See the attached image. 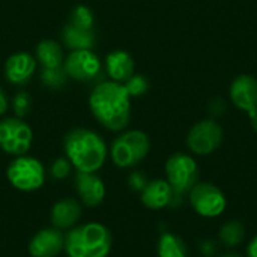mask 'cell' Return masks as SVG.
<instances>
[{
    "instance_id": "1",
    "label": "cell",
    "mask_w": 257,
    "mask_h": 257,
    "mask_svg": "<svg viewBox=\"0 0 257 257\" xmlns=\"http://www.w3.org/2000/svg\"><path fill=\"white\" fill-rule=\"evenodd\" d=\"M89 105L95 117L110 131H122L130 123L131 96L117 81L98 84L90 95Z\"/></svg>"
},
{
    "instance_id": "2",
    "label": "cell",
    "mask_w": 257,
    "mask_h": 257,
    "mask_svg": "<svg viewBox=\"0 0 257 257\" xmlns=\"http://www.w3.org/2000/svg\"><path fill=\"white\" fill-rule=\"evenodd\" d=\"M65 154L77 172L96 173L107 160V145L93 131L75 128L69 131L63 142Z\"/></svg>"
},
{
    "instance_id": "3",
    "label": "cell",
    "mask_w": 257,
    "mask_h": 257,
    "mask_svg": "<svg viewBox=\"0 0 257 257\" xmlns=\"http://www.w3.org/2000/svg\"><path fill=\"white\" fill-rule=\"evenodd\" d=\"M113 239L108 227L92 221L69 229L65 235L63 250L68 257H107Z\"/></svg>"
},
{
    "instance_id": "4",
    "label": "cell",
    "mask_w": 257,
    "mask_h": 257,
    "mask_svg": "<svg viewBox=\"0 0 257 257\" xmlns=\"http://www.w3.org/2000/svg\"><path fill=\"white\" fill-rule=\"evenodd\" d=\"M151 151L149 137L140 131L133 130L119 136L110 148L113 163L120 169H130L142 163Z\"/></svg>"
},
{
    "instance_id": "5",
    "label": "cell",
    "mask_w": 257,
    "mask_h": 257,
    "mask_svg": "<svg viewBox=\"0 0 257 257\" xmlns=\"http://www.w3.org/2000/svg\"><path fill=\"white\" fill-rule=\"evenodd\" d=\"M9 184L23 193H32L39 190L45 182V169L36 158L21 155L17 157L6 170Z\"/></svg>"
},
{
    "instance_id": "6",
    "label": "cell",
    "mask_w": 257,
    "mask_h": 257,
    "mask_svg": "<svg viewBox=\"0 0 257 257\" xmlns=\"http://www.w3.org/2000/svg\"><path fill=\"white\" fill-rule=\"evenodd\" d=\"M167 182L178 197L190 193L199 182V166L196 160L187 154H175L166 163Z\"/></svg>"
},
{
    "instance_id": "7",
    "label": "cell",
    "mask_w": 257,
    "mask_h": 257,
    "mask_svg": "<svg viewBox=\"0 0 257 257\" xmlns=\"http://www.w3.org/2000/svg\"><path fill=\"white\" fill-rule=\"evenodd\" d=\"M33 133L30 126L18 117L0 120V148L15 157L26 155L32 146Z\"/></svg>"
},
{
    "instance_id": "8",
    "label": "cell",
    "mask_w": 257,
    "mask_h": 257,
    "mask_svg": "<svg viewBox=\"0 0 257 257\" xmlns=\"http://www.w3.org/2000/svg\"><path fill=\"white\" fill-rule=\"evenodd\" d=\"M188 194L193 209L205 218L220 217L226 209L227 205L226 196L214 184L197 182Z\"/></svg>"
},
{
    "instance_id": "9",
    "label": "cell",
    "mask_w": 257,
    "mask_h": 257,
    "mask_svg": "<svg viewBox=\"0 0 257 257\" xmlns=\"http://www.w3.org/2000/svg\"><path fill=\"white\" fill-rule=\"evenodd\" d=\"M223 128L214 119H203L193 125L187 136V146L196 155H209L223 142Z\"/></svg>"
},
{
    "instance_id": "10",
    "label": "cell",
    "mask_w": 257,
    "mask_h": 257,
    "mask_svg": "<svg viewBox=\"0 0 257 257\" xmlns=\"http://www.w3.org/2000/svg\"><path fill=\"white\" fill-rule=\"evenodd\" d=\"M63 69L68 77L78 81H89L99 74L101 63L98 56L90 50H72L63 63Z\"/></svg>"
},
{
    "instance_id": "11",
    "label": "cell",
    "mask_w": 257,
    "mask_h": 257,
    "mask_svg": "<svg viewBox=\"0 0 257 257\" xmlns=\"http://www.w3.org/2000/svg\"><path fill=\"white\" fill-rule=\"evenodd\" d=\"M142 203L152 211H158L167 206L178 208L182 203V199L178 197L170 187V184L164 179H154L146 184L142 191Z\"/></svg>"
},
{
    "instance_id": "12",
    "label": "cell",
    "mask_w": 257,
    "mask_h": 257,
    "mask_svg": "<svg viewBox=\"0 0 257 257\" xmlns=\"http://www.w3.org/2000/svg\"><path fill=\"white\" fill-rule=\"evenodd\" d=\"M232 102L241 111H245L248 116L257 110V80L251 75L236 77L229 89Z\"/></svg>"
},
{
    "instance_id": "13",
    "label": "cell",
    "mask_w": 257,
    "mask_h": 257,
    "mask_svg": "<svg viewBox=\"0 0 257 257\" xmlns=\"http://www.w3.org/2000/svg\"><path fill=\"white\" fill-rule=\"evenodd\" d=\"M65 245V235L56 227L42 229L36 232L29 242V253L32 257H56Z\"/></svg>"
},
{
    "instance_id": "14",
    "label": "cell",
    "mask_w": 257,
    "mask_h": 257,
    "mask_svg": "<svg viewBox=\"0 0 257 257\" xmlns=\"http://www.w3.org/2000/svg\"><path fill=\"white\" fill-rule=\"evenodd\" d=\"M75 188H77V194H78L81 203L89 208H95V206L101 205L107 194L105 184L95 173L77 172Z\"/></svg>"
},
{
    "instance_id": "15",
    "label": "cell",
    "mask_w": 257,
    "mask_h": 257,
    "mask_svg": "<svg viewBox=\"0 0 257 257\" xmlns=\"http://www.w3.org/2000/svg\"><path fill=\"white\" fill-rule=\"evenodd\" d=\"M50 218L53 227L59 230H69L77 226L81 218V205L72 197H65L54 203Z\"/></svg>"
},
{
    "instance_id": "16",
    "label": "cell",
    "mask_w": 257,
    "mask_h": 257,
    "mask_svg": "<svg viewBox=\"0 0 257 257\" xmlns=\"http://www.w3.org/2000/svg\"><path fill=\"white\" fill-rule=\"evenodd\" d=\"M35 68H36V62L30 54L27 53L12 54L6 60V66H5L6 78L14 84H24L33 75Z\"/></svg>"
},
{
    "instance_id": "17",
    "label": "cell",
    "mask_w": 257,
    "mask_h": 257,
    "mask_svg": "<svg viewBox=\"0 0 257 257\" xmlns=\"http://www.w3.org/2000/svg\"><path fill=\"white\" fill-rule=\"evenodd\" d=\"M105 65L108 75L117 83L126 81L130 77L134 75V60L126 51L117 50L110 53L107 56Z\"/></svg>"
},
{
    "instance_id": "18",
    "label": "cell",
    "mask_w": 257,
    "mask_h": 257,
    "mask_svg": "<svg viewBox=\"0 0 257 257\" xmlns=\"http://www.w3.org/2000/svg\"><path fill=\"white\" fill-rule=\"evenodd\" d=\"M62 38L66 47L72 50H90L95 45V32L90 29H80L72 24H66L62 32Z\"/></svg>"
},
{
    "instance_id": "19",
    "label": "cell",
    "mask_w": 257,
    "mask_h": 257,
    "mask_svg": "<svg viewBox=\"0 0 257 257\" xmlns=\"http://www.w3.org/2000/svg\"><path fill=\"white\" fill-rule=\"evenodd\" d=\"M36 57L45 69L60 68L63 63V53L57 42L45 39L36 47Z\"/></svg>"
},
{
    "instance_id": "20",
    "label": "cell",
    "mask_w": 257,
    "mask_h": 257,
    "mask_svg": "<svg viewBox=\"0 0 257 257\" xmlns=\"http://www.w3.org/2000/svg\"><path fill=\"white\" fill-rule=\"evenodd\" d=\"M158 257H188V250L184 241L173 233H163L157 245Z\"/></svg>"
},
{
    "instance_id": "21",
    "label": "cell",
    "mask_w": 257,
    "mask_h": 257,
    "mask_svg": "<svg viewBox=\"0 0 257 257\" xmlns=\"http://www.w3.org/2000/svg\"><path fill=\"white\" fill-rule=\"evenodd\" d=\"M220 241L223 245L226 247H235V245H239L244 238H245V227L241 221H236V220H232V221H227L224 223L221 227H220Z\"/></svg>"
},
{
    "instance_id": "22",
    "label": "cell",
    "mask_w": 257,
    "mask_h": 257,
    "mask_svg": "<svg viewBox=\"0 0 257 257\" xmlns=\"http://www.w3.org/2000/svg\"><path fill=\"white\" fill-rule=\"evenodd\" d=\"M93 21H95V18H93L92 11L87 6L80 5V6L74 8V11L71 14V23L69 24H72L75 27H80V29L90 30L93 27Z\"/></svg>"
},
{
    "instance_id": "23",
    "label": "cell",
    "mask_w": 257,
    "mask_h": 257,
    "mask_svg": "<svg viewBox=\"0 0 257 257\" xmlns=\"http://www.w3.org/2000/svg\"><path fill=\"white\" fill-rule=\"evenodd\" d=\"M66 77L68 75H66L65 69H62V66L60 68H53V69H45L44 68V71L41 74L42 83L47 87H51V89H60V87H63L65 83H66Z\"/></svg>"
},
{
    "instance_id": "24",
    "label": "cell",
    "mask_w": 257,
    "mask_h": 257,
    "mask_svg": "<svg viewBox=\"0 0 257 257\" xmlns=\"http://www.w3.org/2000/svg\"><path fill=\"white\" fill-rule=\"evenodd\" d=\"M125 89L128 92V95L131 98H137V96H142L148 92V80L143 77V75H133L130 77L126 81H125Z\"/></svg>"
},
{
    "instance_id": "25",
    "label": "cell",
    "mask_w": 257,
    "mask_h": 257,
    "mask_svg": "<svg viewBox=\"0 0 257 257\" xmlns=\"http://www.w3.org/2000/svg\"><path fill=\"white\" fill-rule=\"evenodd\" d=\"M71 169H72V164L69 163L68 158H57L51 164L50 173H51V178H54L57 181H62V179H66L71 175Z\"/></svg>"
},
{
    "instance_id": "26",
    "label": "cell",
    "mask_w": 257,
    "mask_h": 257,
    "mask_svg": "<svg viewBox=\"0 0 257 257\" xmlns=\"http://www.w3.org/2000/svg\"><path fill=\"white\" fill-rule=\"evenodd\" d=\"M14 111L17 113V116H24V114H27L29 113V108H30V98H29V95L27 93H24V92H21V93H18L15 98H14Z\"/></svg>"
},
{
    "instance_id": "27",
    "label": "cell",
    "mask_w": 257,
    "mask_h": 257,
    "mask_svg": "<svg viewBox=\"0 0 257 257\" xmlns=\"http://www.w3.org/2000/svg\"><path fill=\"white\" fill-rule=\"evenodd\" d=\"M146 184H148V181H146V178H145V175L143 173H140V172H133L130 176H128V185L131 187V190H134V191H143V188L146 187Z\"/></svg>"
},
{
    "instance_id": "28",
    "label": "cell",
    "mask_w": 257,
    "mask_h": 257,
    "mask_svg": "<svg viewBox=\"0 0 257 257\" xmlns=\"http://www.w3.org/2000/svg\"><path fill=\"white\" fill-rule=\"evenodd\" d=\"M247 257H257V235L250 241L247 247Z\"/></svg>"
},
{
    "instance_id": "29",
    "label": "cell",
    "mask_w": 257,
    "mask_h": 257,
    "mask_svg": "<svg viewBox=\"0 0 257 257\" xmlns=\"http://www.w3.org/2000/svg\"><path fill=\"white\" fill-rule=\"evenodd\" d=\"M8 105H9V102H8V98H6V95H5V92L0 89V116L8 110Z\"/></svg>"
},
{
    "instance_id": "30",
    "label": "cell",
    "mask_w": 257,
    "mask_h": 257,
    "mask_svg": "<svg viewBox=\"0 0 257 257\" xmlns=\"http://www.w3.org/2000/svg\"><path fill=\"white\" fill-rule=\"evenodd\" d=\"M214 250H215V245H214V242H211V241H206V242L203 244V247H202V251L205 253V256L214 254Z\"/></svg>"
},
{
    "instance_id": "31",
    "label": "cell",
    "mask_w": 257,
    "mask_h": 257,
    "mask_svg": "<svg viewBox=\"0 0 257 257\" xmlns=\"http://www.w3.org/2000/svg\"><path fill=\"white\" fill-rule=\"evenodd\" d=\"M248 117H250V120H251V126H253V128L257 131V110L253 113V114H250Z\"/></svg>"
},
{
    "instance_id": "32",
    "label": "cell",
    "mask_w": 257,
    "mask_h": 257,
    "mask_svg": "<svg viewBox=\"0 0 257 257\" xmlns=\"http://www.w3.org/2000/svg\"><path fill=\"white\" fill-rule=\"evenodd\" d=\"M223 257H239V256H236V254H226V256H223Z\"/></svg>"
}]
</instances>
